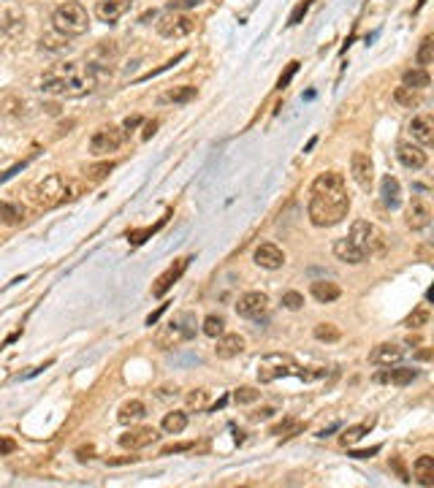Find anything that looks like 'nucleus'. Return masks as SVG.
Listing matches in <instances>:
<instances>
[{"instance_id": "f257e3e1", "label": "nucleus", "mask_w": 434, "mask_h": 488, "mask_svg": "<svg viewBox=\"0 0 434 488\" xmlns=\"http://www.w3.org/2000/svg\"><path fill=\"white\" fill-rule=\"evenodd\" d=\"M351 212V196L342 174L326 171L320 174L310 190V203H307V215L315 228H331L339 225Z\"/></svg>"}, {"instance_id": "f03ea898", "label": "nucleus", "mask_w": 434, "mask_h": 488, "mask_svg": "<svg viewBox=\"0 0 434 488\" xmlns=\"http://www.w3.org/2000/svg\"><path fill=\"white\" fill-rule=\"evenodd\" d=\"M95 71L90 65H79V62H65L57 65L55 71H49L41 81L43 93H52V95H62V98H79L95 90Z\"/></svg>"}, {"instance_id": "7ed1b4c3", "label": "nucleus", "mask_w": 434, "mask_h": 488, "mask_svg": "<svg viewBox=\"0 0 434 488\" xmlns=\"http://www.w3.org/2000/svg\"><path fill=\"white\" fill-rule=\"evenodd\" d=\"M52 25H55L57 33L68 36V39H76V36H84V33L90 30V17H87L82 3L68 0V3H62V6L55 8Z\"/></svg>"}, {"instance_id": "20e7f679", "label": "nucleus", "mask_w": 434, "mask_h": 488, "mask_svg": "<svg viewBox=\"0 0 434 488\" xmlns=\"http://www.w3.org/2000/svg\"><path fill=\"white\" fill-rule=\"evenodd\" d=\"M68 196H71V187H68V182L62 179L60 174L43 177V179H39V182L33 184V190H30V198H33V203H36L39 209H52V206H57V203L65 201Z\"/></svg>"}, {"instance_id": "39448f33", "label": "nucleus", "mask_w": 434, "mask_h": 488, "mask_svg": "<svg viewBox=\"0 0 434 488\" xmlns=\"http://www.w3.org/2000/svg\"><path fill=\"white\" fill-rule=\"evenodd\" d=\"M196 315H190V312H179L171 323H165L161 328V334H158V345L161 347H177L179 342H187V339H193L196 337Z\"/></svg>"}, {"instance_id": "423d86ee", "label": "nucleus", "mask_w": 434, "mask_h": 488, "mask_svg": "<svg viewBox=\"0 0 434 488\" xmlns=\"http://www.w3.org/2000/svg\"><path fill=\"white\" fill-rule=\"evenodd\" d=\"M348 239L353 244H358L367 255H372L377 250H383V233H380V228L372 223H367V220H355L351 225V233H348Z\"/></svg>"}, {"instance_id": "0eeeda50", "label": "nucleus", "mask_w": 434, "mask_h": 488, "mask_svg": "<svg viewBox=\"0 0 434 488\" xmlns=\"http://www.w3.org/2000/svg\"><path fill=\"white\" fill-rule=\"evenodd\" d=\"M125 142V130L117 125H104L93 133L90 139V152L93 155H109V152H117Z\"/></svg>"}, {"instance_id": "6e6552de", "label": "nucleus", "mask_w": 434, "mask_h": 488, "mask_svg": "<svg viewBox=\"0 0 434 488\" xmlns=\"http://www.w3.org/2000/svg\"><path fill=\"white\" fill-rule=\"evenodd\" d=\"M299 366L290 361L288 355H266L261 366H258V380L261 383H274L280 377H288V374H296Z\"/></svg>"}, {"instance_id": "1a4fd4ad", "label": "nucleus", "mask_w": 434, "mask_h": 488, "mask_svg": "<svg viewBox=\"0 0 434 488\" xmlns=\"http://www.w3.org/2000/svg\"><path fill=\"white\" fill-rule=\"evenodd\" d=\"M193 30H196V20L187 14H177V11H171L168 17L158 22V33L163 39H185Z\"/></svg>"}, {"instance_id": "9d476101", "label": "nucleus", "mask_w": 434, "mask_h": 488, "mask_svg": "<svg viewBox=\"0 0 434 488\" xmlns=\"http://www.w3.org/2000/svg\"><path fill=\"white\" fill-rule=\"evenodd\" d=\"M236 312H239L242 318H247V320H261V318H266V312H269V299H266V293H261V290H250V293H245V296L236 301Z\"/></svg>"}, {"instance_id": "9b49d317", "label": "nucleus", "mask_w": 434, "mask_h": 488, "mask_svg": "<svg viewBox=\"0 0 434 488\" xmlns=\"http://www.w3.org/2000/svg\"><path fill=\"white\" fill-rule=\"evenodd\" d=\"M187 266H190V258H179V261H174V264L168 266L163 274L155 280V285H152V296H158V299H161V296H165V293L174 287V283H177V280L185 274Z\"/></svg>"}, {"instance_id": "f8f14e48", "label": "nucleus", "mask_w": 434, "mask_h": 488, "mask_svg": "<svg viewBox=\"0 0 434 488\" xmlns=\"http://www.w3.org/2000/svg\"><path fill=\"white\" fill-rule=\"evenodd\" d=\"M252 261L261 266V269H269V271H277L285 266V252L277 247V244H258L255 252H252Z\"/></svg>"}, {"instance_id": "ddd939ff", "label": "nucleus", "mask_w": 434, "mask_h": 488, "mask_svg": "<svg viewBox=\"0 0 434 488\" xmlns=\"http://www.w3.org/2000/svg\"><path fill=\"white\" fill-rule=\"evenodd\" d=\"M351 174H353V179H355V184H358V187L369 190V184H372V179H374V168H372L369 155H364V152H353Z\"/></svg>"}, {"instance_id": "4468645a", "label": "nucleus", "mask_w": 434, "mask_h": 488, "mask_svg": "<svg viewBox=\"0 0 434 488\" xmlns=\"http://www.w3.org/2000/svg\"><path fill=\"white\" fill-rule=\"evenodd\" d=\"M432 223V206L423 201V198H413L407 206V228L413 231H423Z\"/></svg>"}, {"instance_id": "2eb2a0df", "label": "nucleus", "mask_w": 434, "mask_h": 488, "mask_svg": "<svg viewBox=\"0 0 434 488\" xmlns=\"http://www.w3.org/2000/svg\"><path fill=\"white\" fill-rule=\"evenodd\" d=\"M158 440V431L152 426H139V428H130L128 434L120 437V445L128 447V450H142V447L152 445Z\"/></svg>"}, {"instance_id": "dca6fc26", "label": "nucleus", "mask_w": 434, "mask_h": 488, "mask_svg": "<svg viewBox=\"0 0 434 488\" xmlns=\"http://www.w3.org/2000/svg\"><path fill=\"white\" fill-rule=\"evenodd\" d=\"M407 130H410L413 142L421 144V147H429V144L434 142V120L429 114H418V117H413V122L407 125Z\"/></svg>"}, {"instance_id": "f3484780", "label": "nucleus", "mask_w": 434, "mask_h": 488, "mask_svg": "<svg viewBox=\"0 0 434 488\" xmlns=\"http://www.w3.org/2000/svg\"><path fill=\"white\" fill-rule=\"evenodd\" d=\"M396 158L399 163L405 165V168H423L426 161H429V155L423 152V147L421 144H399V149H396Z\"/></svg>"}, {"instance_id": "a211bd4d", "label": "nucleus", "mask_w": 434, "mask_h": 488, "mask_svg": "<svg viewBox=\"0 0 434 488\" xmlns=\"http://www.w3.org/2000/svg\"><path fill=\"white\" fill-rule=\"evenodd\" d=\"M245 353V337H239V334H220L217 337V347H215V355L217 358H236V355H242Z\"/></svg>"}, {"instance_id": "6ab92c4d", "label": "nucleus", "mask_w": 434, "mask_h": 488, "mask_svg": "<svg viewBox=\"0 0 434 488\" xmlns=\"http://www.w3.org/2000/svg\"><path fill=\"white\" fill-rule=\"evenodd\" d=\"M402 355H405V347L393 345V342H383V345H377L372 353H369V364L393 366L402 361Z\"/></svg>"}, {"instance_id": "aec40b11", "label": "nucleus", "mask_w": 434, "mask_h": 488, "mask_svg": "<svg viewBox=\"0 0 434 488\" xmlns=\"http://www.w3.org/2000/svg\"><path fill=\"white\" fill-rule=\"evenodd\" d=\"M334 255H337L342 264H351V266H358V264H364V261H367V252H364L358 244H353L348 236L334 242Z\"/></svg>"}, {"instance_id": "412c9836", "label": "nucleus", "mask_w": 434, "mask_h": 488, "mask_svg": "<svg viewBox=\"0 0 434 488\" xmlns=\"http://www.w3.org/2000/svg\"><path fill=\"white\" fill-rule=\"evenodd\" d=\"M128 8H130V0H98L95 17L101 22H117Z\"/></svg>"}, {"instance_id": "4be33fe9", "label": "nucleus", "mask_w": 434, "mask_h": 488, "mask_svg": "<svg viewBox=\"0 0 434 488\" xmlns=\"http://www.w3.org/2000/svg\"><path fill=\"white\" fill-rule=\"evenodd\" d=\"M415 377H418V369H413V366H396L391 372L377 374L380 383H391V386H410Z\"/></svg>"}, {"instance_id": "5701e85b", "label": "nucleus", "mask_w": 434, "mask_h": 488, "mask_svg": "<svg viewBox=\"0 0 434 488\" xmlns=\"http://www.w3.org/2000/svg\"><path fill=\"white\" fill-rule=\"evenodd\" d=\"M380 196H383V203H386L388 209H396V206L402 203V187H399V179L391 177V174H386L383 182H380Z\"/></svg>"}, {"instance_id": "b1692460", "label": "nucleus", "mask_w": 434, "mask_h": 488, "mask_svg": "<svg viewBox=\"0 0 434 488\" xmlns=\"http://www.w3.org/2000/svg\"><path fill=\"white\" fill-rule=\"evenodd\" d=\"M310 293H312L315 301H320V304H331V301L339 299V285L326 283V280H318V283H312Z\"/></svg>"}, {"instance_id": "393cba45", "label": "nucleus", "mask_w": 434, "mask_h": 488, "mask_svg": "<svg viewBox=\"0 0 434 488\" xmlns=\"http://www.w3.org/2000/svg\"><path fill=\"white\" fill-rule=\"evenodd\" d=\"M415 480L421 486H434V456H418L413 464Z\"/></svg>"}, {"instance_id": "a878e982", "label": "nucleus", "mask_w": 434, "mask_h": 488, "mask_svg": "<svg viewBox=\"0 0 434 488\" xmlns=\"http://www.w3.org/2000/svg\"><path fill=\"white\" fill-rule=\"evenodd\" d=\"M147 415V405L144 402H139V399H130V402H125L123 407H120V415H117V421L120 423H136V421H142Z\"/></svg>"}, {"instance_id": "bb28decb", "label": "nucleus", "mask_w": 434, "mask_h": 488, "mask_svg": "<svg viewBox=\"0 0 434 488\" xmlns=\"http://www.w3.org/2000/svg\"><path fill=\"white\" fill-rule=\"evenodd\" d=\"M25 220V206L14 201H0V225H20Z\"/></svg>"}, {"instance_id": "cd10ccee", "label": "nucleus", "mask_w": 434, "mask_h": 488, "mask_svg": "<svg viewBox=\"0 0 434 488\" xmlns=\"http://www.w3.org/2000/svg\"><path fill=\"white\" fill-rule=\"evenodd\" d=\"M41 49H46V52H68L71 49V39L57 33V30H49V33L41 36Z\"/></svg>"}, {"instance_id": "c85d7f7f", "label": "nucleus", "mask_w": 434, "mask_h": 488, "mask_svg": "<svg viewBox=\"0 0 434 488\" xmlns=\"http://www.w3.org/2000/svg\"><path fill=\"white\" fill-rule=\"evenodd\" d=\"M196 95H198V90H196V87L182 84V87H171V90H165L161 101H163V103H190Z\"/></svg>"}, {"instance_id": "c756f323", "label": "nucleus", "mask_w": 434, "mask_h": 488, "mask_svg": "<svg viewBox=\"0 0 434 488\" xmlns=\"http://www.w3.org/2000/svg\"><path fill=\"white\" fill-rule=\"evenodd\" d=\"M429 81L432 79H429L426 68H410V71L402 74V84H405V87H413V90H426Z\"/></svg>"}, {"instance_id": "7c9ffc66", "label": "nucleus", "mask_w": 434, "mask_h": 488, "mask_svg": "<svg viewBox=\"0 0 434 488\" xmlns=\"http://www.w3.org/2000/svg\"><path fill=\"white\" fill-rule=\"evenodd\" d=\"M312 337H315L318 342L334 345V342H339V339H342V331H339L334 323H318L315 328H312Z\"/></svg>"}, {"instance_id": "2f4dec72", "label": "nucleus", "mask_w": 434, "mask_h": 488, "mask_svg": "<svg viewBox=\"0 0 434 488\" xmlns=\"http://www.w3.org/2000/svg\"><path fill=\"white\" fill-rule=\"evenodd\" d=\"M393 101L399 103V106H405V109H413V106H421V90H413V87H396V93H393Z\"/></svg>"}, {"instance_id": "473e14b6", "label": "nucleus", "mask_w": 434, "mask_h": 488, "mask_svg": "<svg viewBox=\"0 0 434 488\" xmlns=\"http://www.w3.org/2000/svg\"><path fill=\"white\" fill-rule=\"evenodd\" d=\"M185 428H187V412H179V409H174V412H165L163 431H168V434H182Z\"/></svg>"}, {"instance_id": "72a5a7b5", "label": "nucleus", "mask_w": 434, "mask_h": 488, "mask_svg": "<svg viewBox=\"0 0 434 488\" xmlns=\"http://www.w3.org/2000/svg\"><path fill=\"white\" fill-rule=\"evenodd\" d=\"M185 402H187V409L201 412V409H207V407H209V391H204V388L190 391V393L185 396Z\"/></svg>"}, {"instance_id": "f704fd0d", "label": "nucleus", "mask_w": 434, "mask_h": 488, "mask_svg": "<svg viewBox=\"0 0 434 488\" xmlns=\"http://www.w3.org/2000/svg\"><path fill=\"white\" fill-rule=\"evenodd\" d=\"M372 426H374V421L369 418V421H364L361 426L345 428V434H342V442H345V445H355V442H358V440H361V437H364V434H367V431H369Z\"/></svg>"}, {"instance_id": "c9c22d12", "label": "nucleus", "mask_w": 434, "mask_h": 488, "mask_svg": "<svg viewBox=\"0 0 434 488\" xmlns=\"http://www.w3.org/2000/svg\"><path fill=\"white\" fill-rule=\"evenodd\" d=\"M201 331L207 337H212V339H217L220 334H226V320L220 315H209L207 320H204V325H201Z\"/></svg>"}, {"instance_id": "e433bc0d", "label": "nucleus", "mask_w": 434, "mask_h": 488, "mask_svg": "<svg viewBox=\"0 0 434 488\" xmlns=\"http://www.w3.org/2000/svg\"><path fill=\"white\" fill-rule=\"evenodd\" d=\"M111 168H114V163H111V161L95 163V165H90V168L84 171V177H87V182H101V179H104Z\"/></svg>"}, {"instance_id": "4c0bfd02", "label": "nucleus", "mask_w": 434, "mask_h": 488, "mask_svg": "<svg viewBox=\"0 0 434 488\" xmlns=\"http://www.w3.org/2000/svg\"><path fill=\"white\" fill-rule=\"evenodd\" d=\"M418 65L421 68H426V65H432V60H434V39L432 36H426V39L421 41V49H418Z\"/></svg>"}, {"instance_id": "58836bf2", "label": "nucleus", "mask_w": 434, "mask_h": 488, "mask_svg": "<svg viewBox=\"0 0 434 488\" xmlns=\"http://www.w3.org/2000/svg\"><path fill=\"white\" fill-rule=\"evenodd\" d=\"M261 399V391H255V388H236L233 391V402L236 405H252V402H258Z\"/></svg>"}, {"instance_id": "ea45409f", "label": "nucleus", "mask_w": 434, "mask_h": 488, "mask_svg": "<svg viewBox=\"0 0 434 488\" xmlns=\"http://www.w3.org/2000/svg\"><path fill=\"white\" fill-rule=\"evenodd\" d=\"M301 428V423L299 421H293V418H285L280 426H274L271 428V434H277V437H290V434H296Z\"/></svg>"}, {"instance_id": "a19ab883", "label": "nucleus", "mask_w": 434, "mask_h": 488, "mask_svg": "<svg viewBox=\"0 0 434 488\" xmlns=\"http://www.w3.org/2000/svg\"><path fill=\"white\" fill-rule=\"evenodd\" d=\"M426 323H429V309H426V306H418L413 315L405 320V325H410V328H421V325H426Z\"/></svg>"}, {"instance_id": "79ce46f5", "label": "nucleus", "mask_w": 434, "mask_h": 488, "mask_svg": "<svg viewBox=\"0 0 434 488\" xmlns=\"http://www.w3.org/2000/svg\"><path fill=\"white\" fill-rule=\"evenodd\" d=\"M283 306L285 309H301L304 306V296L299 290H285L283 293Z\"/></svg>"}, {"instance_id": "37998d69", "label": "nucleus", "mask_w": 434, "mask_h": 488, "mask_svg": "<svg viewBox=\"0 0 434 488\" xmlns=\"http://www.w3.org/2000/svg\"><path fill=\"white\" fill-rule=\"evenodd\" d=\"M204 0H168V11H185V8H198Z\"/></svg>"}, {"instance_id": "c03bdc74", "label": "nucleus", "mask_w": 434, "mask_h": 488, "mask_svg": "<svg viewBox=\"0 0 434 488\" xmlns=\"http://www.w3.org/2000/svg\"><path fill=\"white\" fill-rule=\"evenodd\" d=\"M310 11V0H301L296 8H293V14H290V20H288V25H299L301 22V17Z\"/></svg>"}, {"instance_id": "a18cd8bd", "label": "nucleus", "mask_w": 434, "mask_h": 488, "mask_svg": "<svg viewBox=\"0 0 434 488\" xmlns=\"http://www.w3.org/2000/svg\"><path fill=\"white\" fill-rule=\"evenodd\" d=\"M296 71H299V62H290V65H288V71H285V74H283V76L277 79V90H285V87H288V84H290V79L296 76Z\"/></svg>"}, {"instance_id": "49530a36", "label": "nucleus", "mask_w": 434, "mask_h": 488, "mask_svg": "<svg viewBox=\"0 0 434 488\" xmlns=\"http://www.w3.org/2000/svg\"><path fill=\"white\" fill-rule=\"evenodd\" d=\"M185 450H193V442H174V445H165L161 450V456H171V453H185Z\"/></svg>"}, {"instance_id": "de8ad7c7", "label": "nucleus", "mask_w": 434, "mask_h": 488, "mask_svg": "<svg viewBox=\"0 0 434 488\" xmlns=\"http://www.w3.org/2000/svg\"><path fill=\"white\" fill-rule=\"evenodd\" d=\"M274 407H261V409H255V412H250V418L252 421H269V418H274Z\"/></svg>"}, {"instance_id": "09e8293b", "label": "nucleus", "mask_w": 434, "mask_h": 488, "mask_svg": "<svg viewBox=\"0 0 434 488\" xmlns=\"http://www.w3.org/2000/svg\"><path fill=\"white\" fill-rule=\"evenodd\" d=\"M165 312V304H161V309H158V312H152V315H149V318H147V325H155L158 323V320H161V315H163Z\"/></svg>"}, {"instance_id": "8fccbe9b", "label": "nucleus", "mask_w": 434, "mask_h": 488, "mask_svg": "<svg viewBox=\"0 0 434 488\" xmlns=\"http://www.w3.org/2000/svg\"><path fill=\"white\" fill-rule=\"evenodd\" d=\"M377 450H380V447H372V450H355V453H351V456L353 459H369V456L377 453Z\"/></svg>"}, {"instance_id": "3c124183", "label": "nucleus", "mask_w": 434, "mask_h": 488, "mask_svg": "<svg viewBox=\"0 0 434 488\" xmlns=\"http://www.w3.org/2000/svg\"><path fill=\"white\" fill-rule=\"evenodd\" d=\"M14 442H11V440H3V442H0V453H11V450H14Z\"/></svg>"}, {"instance_id": "603ef678", "label": "nucleus", "mask_w": 434, "mask_h": 488, "mask_svg": "<svg viewBox=\"0 0 434 488\" xmlns=\"http://www.w3.org/2000/svg\"><path fill=\"white\" fill-rule=\"evenodd\" d=\"M139 117H128V120H125V130H130V128H136V125H139Z\"/></svg>"}, {"instance_id": "864d4df0", "label": "nucleus", "mask_w": 434, "mask_h": 488, "mask_svg": "<svg viewBox=\"0 0 434 488\" xmlns=\"http://www.w3.org/2000/svg\"><path fill=\"white\" fill-rule=\"evenodd\" d=\"M155 128H158V122H149V125H147V128H144V139H149V136L155 133Z\"/></svg>"}, {"instance_id": "5fc2aeb1", "label": "nucleus", "mask_w": 434, "mask_h": 488, "mask_svg": "<svg viewBox=\"0 0 434 488\" xmlns=\"http://www.w3.org/2000/svg\"><path fill=\"white\" fill-rule=\"evenodd\" d=\"M423 3H426V0H418V8H423Z\"/></svg>"}]
</instances>
